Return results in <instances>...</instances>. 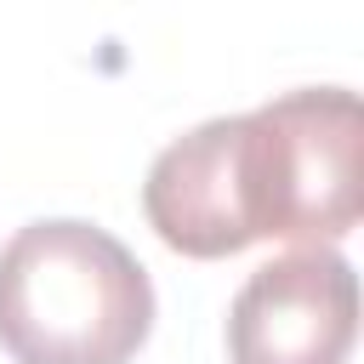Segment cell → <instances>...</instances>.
I'll return each mask as SVG.
<instances>
[{
  "mask_svg": "<svg viewBox=\"0 0 364 364\" xmlns=\"http://www.w3.org/2000/svg\"><path fill=\"white\" fill-rule=\"evenodd\" d=\"M154 330L148 267L97 222H28L0 250V347L17 364H131Z\"/></svg>",
  "mask_w": 364,
  "mask_h": 364,
  "instance_id": "cell-1",
  "label": "cell"
},
{
  "mask_svg": "<svg viewBox=\"0 0 364 364\" xmlns=\"http://www.w3.org/2000/svg\"><path fill=\"white\" fill-rule=\"evenodd\" d=\"M239 119H245V199L256 239L330 245L358 228L364 119L347 85H301Z\"/></svg>",
  "mask_w": 364,
  "mask_h": 364,
  "instance_id": "cell-2",
  "label": "cell"
},
{
  "mask_svg": "<svg viewBox=\"0 0 364 364\" xmlns=\"http://www.w3.org/2000/svg\"><path fill=\"white\" fill-rule=\"evenodd\" d=\"M358 341V273L330 245L262 262L228 307L233 364H347Z\"/></svg>",
  "mask_w": 364,
  "mask_h": 364,
  "instance_id": "cell-3",
  "label": "cell"
},
{
  "mask_svg": "<svg viewBox=\"0 0 364 364\" xmlns=\"http://www.w3.org/2000/svg\"><path fill=\"white\" fill-rule=\"evenodd\" d=\"M148 228L193 262H222L256 245L245 199V119L222 114L159 148L142 182Z\"/></svg>",
  "mask_w": 364,
  "mask_h": 364,
  "instance_id": "cell-4",
  "label": "cell"
}]
</instances>
